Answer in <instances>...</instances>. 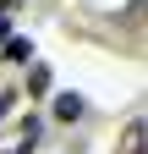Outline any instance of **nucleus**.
<instances>
[{
    "label": "nucleus",
    "mask_w": 148,
    "mask_h": 154,
    "mask_svg": "<svg viewBox=\"0 0 148 154\" xmlns=\"http://www.w3.org/2000/svg\"><path fill=\"white\" fill-rule=\"evenodd\" d=\"M6 38H11V22H6V17H0V44H6Z\"/></svg>",
    "instance_id": "obj_6"
},
{
    "label": "nucleus",
    "mask_w": 148,
    "mask_h": 154,
    "mask_svg": "<svg viewBox=\"0 0 148 154\" xmlns=\"http://www.w3.org/2000/svg\"><path fill=\"white\" fill-rule=\"evenodd\" d=\"M11 6H16V0H0V17H6V11H11Z\"/></svg>",
    "instance_id": "obj_7"
},
{
    "label": "nucleus",
    "mask_w": 148,
    "mask_h": 154,
    "mask_svg": "<svg viewBox=\"0 0 148 154\" xmlns=\"http://www.w3.org/2000/svg\"><path fill=\"white\" fill-rule=\"evenodd\" d=\"M28 94H33V99L49 94V66H33V72H28Z\"/></svg>",
    "instance_id": "obj_4"
},
{
    "label": "nucleus",
    "mask_w": 148,
    "mask_h": 154,
    "mask_svg": "<svg viewBox=\"0 0 148 154\" xmlns=\"http://www.w3.org/2000/svg\"><path fill=\"white\" fill-rule=\"evenodd\" d=\"M0 50H6V61H16V66H28V61H33V44H28V38H6Z\"/></svg>",
    "instance_id": "obj_3"
},
{
    "label": "nucleus",
    "mask_w": 148,
    "mask_h": 154,
    "mask_svg": "<svg viewBox=\"0 0 148 154\" xmlns=\"http://www.w3.org/2000/svg\"><path fill=\"white\" fill-rule=\"evenodd\" d=\"M143 143H148V132H143V121H126V132H121V154H148Z\"/></svg>",
    "instance_id": "obj_1"
},
{
    "label": "nucleus",
    "mask_w": 148,
    "mask_h": 154,
    "mask_svg": "<svg viewBox=\"0 0 148 154\" xmlns=\"http://www.w3.org/2000/svg\"><path fill=\"white\" fill-rule=\"evenodd\" d=\"M11 105H16V94H0V121L11 116Z\"/></svg>",
    "instance_id": "obj_5"
},
{
    "label": "nucleus",
    "mask_w": 148,
    "mask_h": 154,
    "mask_svg": "<svg viewBox=\"0 0 148 154\" xmlns=\"http://www.w3.org/2000/svg\"><path fill=\"white\" fill-rule=\"evenodd\" d=\"M82 116V94H61L55 99V121H77Z\"/></svg>",
    "instance_id": "obj_2"
},
{
    "label": "nucleus",
    "mask_w": 148,
    "mask_h": 154,
    "mask_svg": "<svg viewBox=\"0 0 148 154\" xmlns=\"http://www.w3.org/2000/svg\"><path fill=\"white\" fill-rule=\"evenodd\" d=\"M11 154H28V149H11Z\"/></svg>",
    "instance_id": "obj_8"
}]
</instances>
